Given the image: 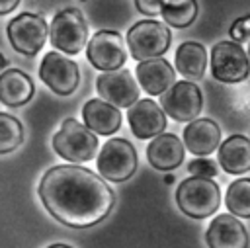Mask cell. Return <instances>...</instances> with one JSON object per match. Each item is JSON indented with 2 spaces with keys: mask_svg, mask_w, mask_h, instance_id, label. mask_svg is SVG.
<instances>
[{
  "mask_svg": "<svg viewBox=\"0 0 250 248\" xmlns=\"http://www.w3.org/2000/svg\"><path fill=\"white\" fill-rule=\"evenodd\" d=\"M188 172L191 176H197V178H211L213 180L219 170H217V164L211 158H207V156H195L188 164Z\"/></svg>",
  "mask_w": 250,
  "mask_h": 248,
  "instance_id": "obj_25",
  "label": "cell"
},
{
  "mask_svg": "<svg viewBox=\"0 0 250 248\" xmlns=\"http://www.w3.org/2000/svg\"><path fill=\"white\" fill-rule=\"evenodd\" d=\"M96 90L100 98L113 107H131L139 100V84L127 68L100 74L96 80Z\"/></svg>",
  "mask_w": 250,
  "mask_h": 248,
  "instance_id": "obj_12",
  "label": "cell"
},
{
  "mask_svg": "<svg viewBox=\"0 0 250 248\" xmlns=\"http://www.w3.org/2000/svg\"><path fill=\"white\" fill-rule=\"evenodd\" d=\"M184 148L195 156H209L221 145V129L209 117H197L184 129Z\"/></svg>",
  "mask_w": 250,
  "mask_h": 248,
  "instance_id": "obj_15",
  "label": "cell"
},
{
  "mask_svg": "<svg viewBox=\"0 0 250 248\" xmlns=\"http://www.w3.org/2000/svg\"><path fill=\"white\" fill-rule=\"evenodd\" d=\"M135 74L141 88L150 96H162L176 82V72L172 64L162 57L141 61L135 68Z\"/></svg>",
  "mask_w": 250,
  "mask_h": 248,
  "instance_id": "obj_16",
  "label": "cell"
},
{
  "mask_svg": "<svg viewBox=\"0 0 250 248\" xmlns=\"http://www.w3.org/2000/svg\"><path fill=\"white\" fill-rule=\"evenodd\" d=\"M47 248H72V246H68V244H51Z\"/></svg>",
  "mask_w": 250,
  "mask_h": 248,
  "instance_id": "obj_31",
  "label": "cell"
},
{
  "mask_svg": "<svg viewBox=\"0 0 250 248\" xmlns=\"http://www.w3.org/2000/svg\"><path fill=\"white\" fill-rule=\"evenodd\" d=\"M172 33L166 23L156 20H141L127 31V47L135 61L162 57L170 47Z\"/></svg>",
  "mask_w": 250,
  "mask_h": 248,
  "instance_id": "obj_5",
  "label": "cell"
},
{
  "mask_svg": "<svg viewBox=\"0 0 250 248\" xmlns=\"http://www.w3.org/2000/svg\"><path fill=\"white\" fill-rule=\"evenodd\" d=\"M82 121L84 125L94 131L96 135H113L121 127V111L113 107L111 103L104 102L102 98L98 100H88L82 107Z\"/></svg>",
  "mask_w": 250,
  "mask_h": 248,
  "instance_id": "obj_18",
  "label": "cell"
},
{
  "mask_svg": "<svg viewBox=\"0 0 250 248\" xmlns=\"http://www.w3.org/2000/svg\"><path fill=\"white\" fill-rule=\"evenodd\" d=\"M49 35L47 21L39 14L21 12L8 23V39L12 47L27 57H33L41 51Z\"/></svg>",
  "mask_w": 250,
  "mask_h": 248,
  "instance_id": "obj_8",
  "label": "cell"
},
{
  "mask_svg": "<svg viewBox=\"0 0 250 248\" xmlns=\"http://www.w3.org/2000/svg\"><path fill=\"white\" fill-rule=\"evenodd\" d=\"M176 70L188 78H203L207 68V51L197 41H184L176 49Z\"/></svg>",
  "mask_w": 250,
  "mask_h": 248,
  "instance_id": "obj_21",
  "label": "cell"
},
{
  "mask_svg": "<svg viewBox=\"0 0 250 248\" xmlns=\"http://www.w3.org/2000/svg\"><path fill=\"white\" fill-rule=\"evenodd\" d=\"M219 166L232 176L250 172V139L244 135H230L219 145Z\"/></svg>",
  "mask_w": 250,
  "mask_h": 248,
  "instance_id": "obj_19",
  "label": "cell"
},
{
  "mask_svg": "<svg viewBox=\"0 0 250 248\" xmlns=\"http://www.w3.org/2000/svg\"><path fill=\"white\" fill-rule=\"evenodd\" d=\"M20 2H21V0H0V16L14 12V10H16V6H18Z\"/></svg>",
  "mask_w": 250,
  "mask_h": 248,
  "instance_id": "obj_28",
  "label": "cell"
},
{
  "mask_svg": "<svg viewBox=\"0 0 250 248\" xmlns=\"http://www.w3.org/2000/svg\"><path fill=\"white\" fill-rule=\"evenodd\" d=\"M176 203L184 215L191 219H205L219 209L221 189L211 178L189 176L180 182L176 189Z\"/></svg>",
  "mask_w": 250,
  "mask_h": 248,
  "instance_id": "obj_2",
  "label": "cell"
},
{
  "mask_svg": "<svg viewBox=\"0 0 250 248\" xmlns=\"http://www.w3.org/2000/svg\"><path fill=\"white\" fill-rule=\"evenodd\" d=\"M160 16H162V20H164L166 25H172V27H188L197 18V2L195 0H188L182 6L162 8Z\"/></svg>",
  "mask_w": 250,
  "mask_h": 248,
  "instance_id": "obj_24",
  "label": "cell"
},
{
  "mask_svg": "<svg viewBox=\"0 0 250 248\" xmlns=\"http://www.w3.org/2000/svg\"><path fill=\"white\" fill-rule=\"evenodd\" d=\"M135 6L141 14H146V16H160L162 12L160 0H135Z\"/></svg>",
  "mask_w": 250,
  "mask_h": 248,
  "instance_id": "obj_27",
  "label": "cell"
},
{
  "mask_svg": "<svg viewBox=\"0 0 250 248\" xmlns=\"http://www.w3.org/2000/svg\"><path fill=\"white\" fill-rule=\"evenodd\" d=\"M246 55H248V61H250V47H248V53Z\"/></svg>",
  "mask_w": 250,
  "mask_h": 248,
  "instance_id": "obj_32",
  "label": "cell"
},
{
  "mask_svg": "<svg viewBox=\"0 0 250 248\" xmlns=\"http://www.w3.org/2000/svg\"><path fill=\"white\" fill-rule=\"evenodd\" d=\"M39 78L59 96H70L80 84V68L59 51H51L39 64Z\"/></svg>",
  "mask_w": 250,
  "mask_h": 248,
  "instance_id": "obj_11",
  "label": "cell"
},
{
  "mask_svg": "<svg viewBox=\"0 0 250 248\" xmlns=\"http://www.w3.org/2000/svg\"><path fill=\"white\" fill-rule=\"evenodd\" d=\"M23 143V125L18 117L0 111V154L16 150Z\"/></svg>",
  "mask_w": 250,
  "mask_h": 248,
  "instance_id": "obj_23",
  "label": "cell"
},
{
  "mask_svg": "<svg viewBox=\"0 0 250 248\" xmlns=\"http://www.w3.org/2000/svg\"><path fill=\"white\" fill-rule=\"evenodd\" d=\"M8 66V59H6V55L4 53H0V74L4 72V68Z\"/></svg>",
  "mask_w": 250,
  "mask_h": 248,
  "instance_id": "obj_30",
  "label": "cell"
},
{
  "mask_svg": "<svg viewBox=\"0 0 250 248\" xmlns=\"http://www.w3.org/2000/svg\"><path fill=\"white\" fill-rule=\"evenodd\" d=\"M188 0H160V4H162V8H174V6H182V4H186Z\"/></svg>",
  "mask_w": 250,
  "mask_h": 248,
  "instance_id": "obj_29",
  "label": "cell"
},
{
  "mask_svg": "<svg viewBox=\"0 0 250 248\" xmlns=\"http://www.w3.org/2000/svg\"><path fill=\"white\" fill-rule=\"evenodd\" d=\"M162 111L176 119V121H193L201 113L203 96L197 84L189 80L174 82L162 96H160Z\"/></svg>",
  "mask_w": 250,
  "mask_h": 248,
  "instance_id": "obj_10",
  "label": "cell"
},
{
  "mask_svg": "<svg viewBox=\"0 0 250 248\" xmlns=\"http://www.w3.org/2000/svg\"><path fill=\"white\" fill-rule=\"evenodd\" d=\"M229 33H230V41H236V43L248 41L250 39V14L234 20L230 29H229Z\"/></svg>",
  "mask_w": 250,
  "mask_h": 248,
  "instance_id": "obj_26",
  "label": "cell"
},
{
  "mask_svg": "<svg viewBox=\"0 0 250 248\" xmlns=\"http://www.w3.org/2000/svg\"><path fill=\"white\" fill-rule=\"evenodd\" d=\"M35 94V86L29 74L20 68H10L0 74V102L8 107L27 103Z\"/></svg>",
  "mask_w": 250,
  "mask_h": 248,
  "instance_id": "obj_20",
  "label": "cell"
},
{
  "mask_svg": "<svg viewBox=\"0 0 250 248\" xmlns=\"http://www.w3.org/2000/svg\"><path fill=\"white\" fill-rule=\"evenodd\" d=\"M53 148L61 158L72 164L88 162L98 152V137L84 123L70 117L64 119L61 129L53 135Z\"/></svg>",
  "mask_w": 250,
  "mask_h": 248,
  "instance_id": "obj_3",
  "label": "cell"
},
{
  "mask_svg": "<svg viewBox=\"0 0 250 248\" xmlns=\"http://www.w3.org/2000/svg\"><path fill=\"white\" fill-rule=\"evenodd\" d=\"M49 41L62 55H78L88 43V25L80 10L64 8L49 25Z\"/></svg>",
  "mask_w": 250,
  "mask_h": 248,
  "instance_id": "obj_4",
  "label": "cell"
},
{
  "mask_svg": "<svg viewBox=\"0 0 250 248\" xmlns=\"http://www.w3.org/2000/svg\"><path fill=\"white\" fill-rule=\"evenodd\" d=\"M86 57L90 64L98 70L109 72V70L121 68L127 61V49H125L123 35L111 29L96 31L92 39L86 43Z\"/></svg>",
  "mask_w": 250,
  "mask_h": 248,
  "instance_id": "obj_9",
  "label": "cell"
},
{
  "mask_svg": "<svg viewBox=\"0 0 250 248\" xmlns=\"http://www.w3.org/2000/svg\"><path fill=\"white\" fill-rule=\"evenodd\" d=\"M211 74L225 84H236L248 78L250 61L246 51L236 41H219L211 49Z\"/></svg>",
  "mask_w": 250,
  "mask_h": 248,
  "instance_id": "obj_7",
  "label": "cell"
},
{
  "mask_svg": "<svg viewBox=\"0 0 250 248\" xmlns=\"http://www.w3.org/2000/svg\"><path fill=\"white\" fill-rule=\"evenodd\" d=\"M37 191L51 217L72 228L102 223L115 205V193L105 180L78 164L49 168Z\"/></svg>",
  "mask_w": 250,
  "mask_h": 248,
  "instance_id": "obj_1",
  "label": "cell"
},
{
  "mask_svg": "<svg viewBox=\"0 0 250 248\" xmlns=\"http://www.w3.org/2000/svg\"><path fill=\"white\" fill-rule=\"evenodd\" d=\"M146 158L160 172L176 170L184 162V143L174 133H160L148 143Z\"/></svg>",
  "mask_w": 250,
  "mask_h": 248,
  "instance_id": "obj_17",
  "label": "cell"
},
{
  "mask_svg": "<svg viewBox=\"0 0 250 248\" xmlns=\"http://www.w3.org/2000/svg\"><path fill=\"white\" fill-rule=\"evenodd\" d=\"M225 205L230 215L250 219V178H238L229 186Z\"/></svg>",
  "mask_w": 250,
  "mask_h": 248,
  "instance_id": "obj_22",
  "label": "cell"
},
{
  "mask_svg": "<svg viewBox=\"0 0 250 248\" xmlns=\"http://www.w3.org/2000/svg\"><path fill=\"white\" fill-rule=\"evenodd\" d=\"M137 150L125 139H109L96 158L98 172L109 182L129 180L137 172Z\"/></svg>",
  "mask_w": 250,
  "mask_h": 248,
  "instance_id": "obj_6",
  "label": "cell"
},
{
  "mask_svg": "<svg viewBox=\"0 0 250 248\" xmlns=\"http://www.w3.org/2000/svg\"><path fill=\"white\" fill-rule=\"evenodd\" d=\"M209 248H248V230L242 221L230 213L217 215L205 232Z\"/></svg>",
  "mask_w": 250,
  "mask_h": 248,
  "instance_id": "obj_14",
  "label": "cell"
},
{
  "mask_svg": "<svg viewBox=\"0 0 250 248\" xmlns=\"http://www.w3.org/2000/svg\"><path fill=\"white\" fill-rule=\"evenodd\" d=\"M127 123L137 139H154L166 129V113L154 100L145 98V100H137L129 107Z\"/></svg>",
  "mask_w": 250,
  "mask_h": 248,
  "instance_id": "obj_13",
  "label": "cell"
}]
</instances>
